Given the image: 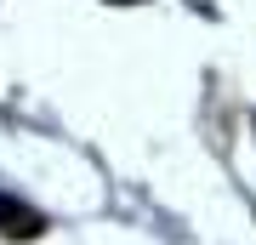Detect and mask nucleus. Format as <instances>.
I'll return each mask as SVG.
<instances>
[{
	"label": "nucleus",
	"instance_id": "nucleus-1",
	"mask_svg": "<svg viewBox=\"0 0 256 245\" xmlns=\"http://www.w3.org/2000/svg\"><path fill=\"white\" fill-rule=\"evenodd\" d=\"M0 234L6 239H40L46 234V217H40L28 200H18V194L0 188Z\"/></svg>",
	"mask_w": 256,
	"mask_h": 245
},
{
	"label": "nucleus",
	"instance_id": "nucleus-2",
	"mask_svg": "<svg viewBox=\"0 0 256 245\" xmlns=\"http://www.w3.org/2000/svg\"><path fill=\"white\" fill-rule=\"evenodd\" d=\"M108 6H142V0H108Z\"/></svg>",
	"mask_w": 256,
	"mask_h": 245
}]
</instances>
